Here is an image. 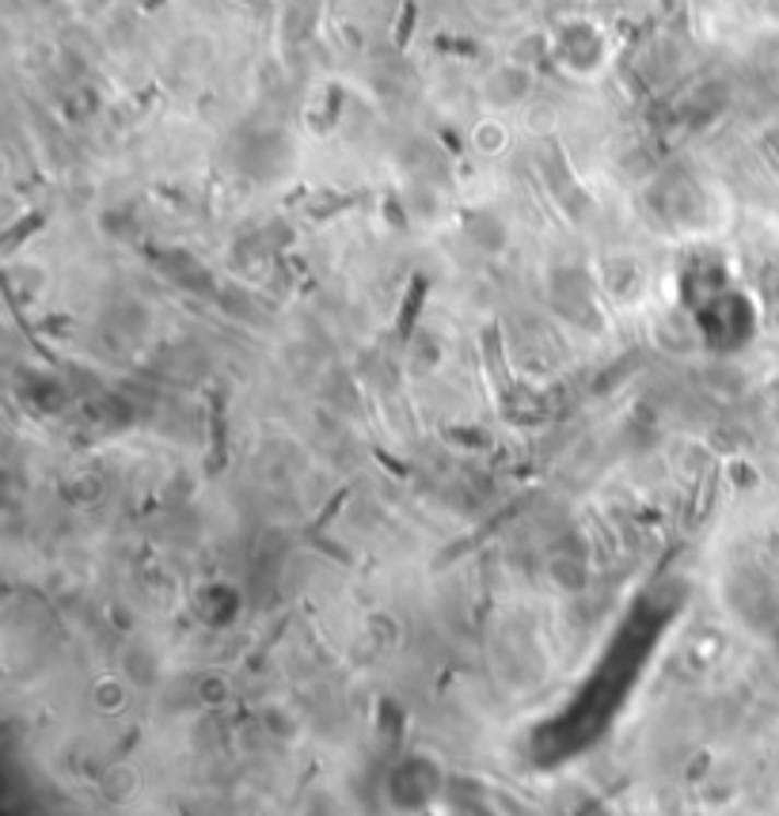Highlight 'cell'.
<instances>
[{
  "label": "cell",
  "instance_id": "obj_5",
  "mask_svg": "<svg viewBox=\"0 0 779 816\" xmlns=\"http://www.w3.org/2000/svg\"><path fill=\"white\" fill-rule=\"evenodd\" d=\"M92 8H107V0H92Z\"/></svg>",
  "mask_w": 779,
  "mask_h": 816
},
{
  "label": "cell",
  "instance_id": "obj_4",
  "mask_svg": "<svg viewBox=\"0 0 779 816\" xmlns=\"http://www.w3.org/2000/svg\"><path fill=\"white\" fill-rule=\"evenodd\" d=\"M487 4H498V8H506V4H518V0H487Z\"/></svg>",
  "mask_w": 779,
  "mask_h": 816
},
{
  "label": "cell",
  "instance_id": "obj_2",
  "mask_svg": "<svg viewBox=\"0 0 779 816\" xmlns=\"http://www.w3.org/2000/svg\"><path fill=\"white\" fill-rule=\"evenodd\" d=\"M524 92H529V73H521L518 66H506V69H498V73H495V80H491V95H495L498 103L521 99Z\"/></svg>",
  "mask_w": 779,
  "mask_h": 816
},
{
  "label": "cell",
  "instance_id": "obj_3",
  "mask_svg": "<svg viewBox=\"0 0 779 816\" xmlns=\"http://www.w3.org/2000/svg\"><path fill=\"white\" fill-rule=\"evenodd\" d=\"M411 20H415V4H411V0H408V8H403V23H400V43H408Z\"/></svg>",
  "mask_w": 779,
  "mask_h": 816
},
{
  "label": "cell",
  "instance_id": "obj_1",
  "mask_svg": "<svg viewBox=\"0 0 779 816\" xmlns=\"http://www.w3.org/2000/svg\"><path fill=\"white\" fill-rule=\"evenodd\" d=\"M601 54H605V46H601V38L590 27L567 31L559 38V61H567L570 69H598Z\"/></svg>",
  "mask_w": 779,
  "mask_h": 816
}]
</instances>
